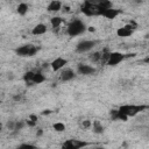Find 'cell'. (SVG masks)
Instances as JSON below:
<instances>
[{"mask_svg":"<svg viewBox=\"0 0 149 149\" xmlns=\"http://www.w3.org/2000/svg\"><path fill=\"white\" fill-rule=\"evenodd\" d=\"M68 64V59L66 58H63V57H61V56H58V57H56L52 62H51V69H52V71H59V70H62L65 65Z\"/></svg>","mask_w":149,"mask_h":149,"instance_id":"obj_8","label":"cell"},{"mask_svg":"<svg viewBox=\"0 0 149 149\" xmlns=\"http://www.w3.org/2000/svg\"><path fill=\"white\" fill-rule=\"evenodd\" d=\"M121 14V10L120 9H116V8H108V9H106L104 13H102V15L101 16H104V17H106V19H108V20H113V19H115L118 15H120Z\"/></svg>","mask_w":149,"mask_h":149,"instance_id":"obj_12","label":"cell"},{"mask_svg":"<svg viewBox=\"0 0 149 149\" xmlns=\"http://www.w3.org/2000/svg\"><path fill=\"white\" fill-rule=\"evenodd\" d=\"M77 72L79 74H83V76H90V74H93L95 72V69L91 65H87V64H78Z\"/></svg>","mask_w":149,"mask_h":149,"instance_id":"obj_10","label":"cell"},{"mask_svg":"<svg viewBox=\"0 0 149 149\" xmlns=\"http://www.w3.org/2000/svg\"><path fill=\"white\" fill-rule=\"evenodd\" d=\"M80 10L86 16H100V10L98 8V5L90 0H85L81 3Z\"/></svg>","mask_w":149,"mask_h":149,"instance_id":"obj_3","label":"cell"},{"mask_svg":"<svg viewBox=\"0 0 149 149\" xmlns=\"http://www.w3.org/2000/svg\"><path fill=\"white\" fill-rule=\"evenodd\" d=\"M88 30L90 31H94V27H88Z\"/></svg>","mask_w":149,"mask_h":149,"instance_id":"obj_32","label":"cell"},{"mask_svg":"<svg viewBox=\"0 0 149 149\" xmlns=\"http://www.w3.org/2000/svg\"><path fill=\"white\" fill-rule=\"evenodd\" d=\"M97 44V41H92V40H83L80 41L77 45H76V51L78 54H84L90 50H92Z\"/></svg>","mask_w":149,"mask_h":149,"instance_id":"obj_7","label":"cell"},{"mask_svg":"<svg viewBox=\"0 0 149 149\" xmlns=\"http://www.w3.org/2000/svg\"><path fill=\"white\" fill-rule=\"evenodd\" d=\"M86 24L84 23V21L79 20V19H74L72 20L69 24H68V28H66V33L69 36L71 37H76V36H79L81 35L85 30H86Z\"/></svg>","mask_w":149,"mask_h":149,"instance_id":"obj_1","label":"cell"},{"mask_svg":"<svg viewBox=\"0 0 149 149\" xmlns=\"http://www.w3.org/2000/svg\"><path fill=\"white\" fill-rule=\"evenodd\" d=\"M146 108H148L144 105H133V104H126L119 107V111L122 112L125 115H127L128 118H133L135 115H137L140 112L144 111Z\"/></svg>","mask_w":149,"mask_h":149,"instance_id":"obj_2","label":"cell"},{"mask_svg":"<svg viewBox=\"0 0 149 149\" xmlns=\"http://www.w3.org/2000/svg\"><path fill=\"white\" fill-rule=\"evenodd\" d=\"M34 71H28L23 74V80L27 85H34L33 84V78H34Z\"/></svg>","mask_w":149,"mask_h":149,"instance_id":"obj_19","label":"cell"},{"mask_svg":"<svg viewBox=\"0 0 149 149\" xmlns=\"http://www.w3.org/2000/svg\"><path fill=\"white\" fill-rule=\"evenodd\" d=\"M19 148H20V149H34L35 146H33V144H28V143H23V144H20Z\"/></svg>","mask_w":149,"mask_h":149,"instance_id":"obj_26","label":"cell"},{"mask_svg":"<svg viewBox=\"0 0 149 149\" xmlns=\"http://www.w3.org/2000/svg\"><path fill=\"white\" fill-rule=\"evenodd\" d=\"M111 118H112L113 120H121V121H127V120L129 119L127 115H125L122 112H120L119 108L111 111Z\"/></svg>","mask_w":149,"mask_h":149,"instance_id":"obj_15","label":"cell"},{"mask_svg":"<svg viewBox=\"0 0 149 149\" xmlns=\"http://www.w3.org/2000/svg\"><path fill=\"white\" fill-rule=\"evenodd\" d=\"M63 22H64V19H62L61 16H54L50 20V23H51L52 28H58Z\"/></svg>","mask_w":149,"mask_h":149,"instance_id":"obj_21","label":"cell"},{"mask_svg":"<svg viewBox=\"0 0 149 149\" xmlns=\"http://www.w3.org/2000/svg\"><path fill=\"white\" fill-rule=\"evenodd\" d=\"M29 119H31V120H34V121H37V116L34 115V114H31V115L29 116Z\"/></svg>","mask_w":149,"mask_h":149,"instance_id":"obj_28","label":"cell"},{"mask_svg":"<svg viewBox=\"0 0 149 149\" xmlns=\"http://www.w3.org/2000/svg\"><path fill=\"white\" fill-rule=\"evenodd\" d=\"M74 77H76V73L72 69H64V70H62V72L59 74V78L62 81H70Z\"/></svg>","mask_w":149,"mask_h":149,"instance_id":"obj_11","label":"cell"},{"mask_svg":"<svg viewBox=\"0 0 149 149\" xmlns=\"http://www.w3.org/2000/svg\"><path fill=\"white\" fill-rule=\"evenodd\" d=\"M135 29H136V23H135L134 21H132V22H129L128 24L118 28L116 35H118L119 37H129V36L133 35V33H134Z\"/></svg>","mask_w":149,"mask_h":149,"instance_id":"obj_6","label":"cell"},{"mask_svg":"<svg viewBox=\"0 0 149 149\" xmlns=\"http://www.w3.org/2000/svg\"><path fill=\"white\" fill-rule=\"evenodd\" d=\"M37 51H38V48L33 44H24V45L19 47L15 50V52L21 57H33L36 55Z\"/></svg>","mask_w":149,"mask_h":149,"instance_id":"obj_4","label":"cell"},{"mask_svg":"<svg viewBox=\"0 0 149 149\" xmlns=\"http://www.w3.org/2000/svg\"><path fill=\"white\" fill-rule=\"evenodd\" d=\"M37 130H38V132H37V133H36V134H37V135H38V136H40V135H42V133H43V132H42V129H41V128H40V129H37Z\"/></svg>","mask_w":149,"mask_h":149,"instance_id":"obj_30","label":"cell"},{"mask_svg":"<svg viewBox=\"0 0 149 149\" xmlns=\"http://www.w3.org/2000/svg\"><path fill=\"white\" fill-rule=\"evenodd\" d=\"M126 57H128V55L123 54V52H120V51H112L109 52V56H108V59L106 62L107 65L109 66H116L118 64H120Z\"/></svg>","mask_w":149,"mask_h":149,"instance_id":"obj_5","label":"cell"},{"mask_svg":"<svg viewBox=\"0 0 149 149\" xmlns=\"http://www.w3.org/2000/svg\"><path fill=\"white\" fill-rule=\"evenodd\" d=\"M47 9L48 12L50 13H56V12H59L62 9V2L59 0H51L49 2V5L47 6Z\"/></svg>","mask_w":149,"mask_h":149,"instance_id":"obj_13","label":"cell"},{"mask_svg":"<svg viewBox=\"0 0 149 149\" xmlns=\"http://www.w3.org/2000/svg\"><path fill=\"white\" fill-rule=\"evenodd\" d=\"M16 12H17L19 15L24 16V15L28 13V5H27L26 2H20V3L17 5V7H16Z\"/></svg>","mask_w":149,"mask_h":149,"instance_id":"obj_17","label":"cell"},{"mask_svg":"<svg viewBox=\"0 0 149 149\" xmlns=\"http://www.w3.org/2000/svg\"><path fill=\"white\" fill-rule=\"evenodd\" d=\"M97 5H98V8H99V10H100V16L102 15V13H104L106 9L112 8V2H111L109 0H102V1L98 2Z\"/></svg>","mask_w":149,"mask_h":149,"instance_id":"obj_16","label":"cell"},{"mask_svg":"<svg viewBox=\"0 0 149 149\" xmlns=\"http://www.w3.org/2000/svg\"><path fill=\"white\" fill-rule=\"evenodd\" d=\"M52 128H54V130H56V132H58V133H62V132L65 130V125H64L63 122L58 121V122H55V123L52 125Z\"/></svg>","mask_w":149,"mask_h":149,"instance_id":"obj_22","label":"cell"},{"mask_svg":"<svg viewBox=\"0 0 149 149\" xmlns=\"http://www.w3.org/2000/svg\"><path fill=\"white\" fill-rule=\"evenodd\" d=\"M47 26L44 23H37L33 29H31V34L37 36V35H43L47 33Z\"/></svg>","mask_w":149,"mask_h":149,"instance_id":"obj_14","label":"cell"},{"mask_svg":"<svg viewBox=\"0 0 149 149\" xmlns=\"http://www.w3.org/2000/svg\"><path fill=\"white\" fill-rule=\"evenodd\" d=\"M23 126H24V122L23 121H15V125H14V129L13 130H20V129H22Z\"/></svg>","mask_w":149,"mask_h":149,"instance_id":"obj_25","label":"cell"},{"mask_svg":"<svg viewBox=\"0 0 149 149\" xmlns=\"http://www.w3.org/2000/svg\"><path fill=\"white\" fill-rule=\"evenodd\" d=\"M101 56H102V54L97 51V52H93V55H91V59L93 62H99V61H101Z\"/></svg>","mask_w":149,"mask_h":149,"instance_id":"obj_23","label":"cell"},{"mask_svg":"<svg viewBox=\"0 0 149 149\" xmlns=\"http://www.w3.org/2000/svg\"><path fill=\"white\" fill-rule=\"evenodd\" d=\"M27 125H29V126H35L36 125V121H34V120H31V119H28V121H27Z\"/></svg>","mask_w":149,"mask_h":149,"instance_id":"obj_27","label":"cell"},{"mask_svg":"<svg viewBox=\"0 0 149 149\" xmlns=\"http://www.w3.org/2000/svg\"><path fill=\"white\" fill-rule=\"evenodd\" d=\"M43 81H45L44 74H43L42 72H40V71L35 72V73H34V78H33V84H41V83H43Z\"/></svg>","mask_w":149,"mask_h":149,"instance_id":"obj_18","label":"cell"},{"mask_svg":"<svg viewBox=\"0 0 149 149\" xmlns=\"http://www.w3.org/2000/svg\"><path fill=\"white\" fill-rule=\"evenodd\" d=\"M90 1H92V2H94V3H98V2H100V1H102V0H90Z\"/></svg>","mask_w":149,"mask_h":149,"instance_id":"obj_31","label":"cell"},{"mask_svg":"<svg viewBox=\"0 0 149 149\" xmlns=\"http://www.w3.org/2000/svg\"><path fill=\"white\" fill-rule=\"evenodd\" d=\"M80 127L81 128H90V127H92V121L91 120H83L81 122H80Z\"/></svg>","mask_w":149,"mask_h":149,"instance_id":"obj_24","label":"cell"},{"mask_svg":"<svg viewBox=\"0 0 149 149\" xmlns=\"http://www.w3.org/2000/svg\"><path fill=\"white\" fill-rule=\"evenodd\" d=\"M50 112H51V111L47 109V111H43V113H42V114H44V115H45V114H50Z\"/></svg>","mask_w":149,"mask_h":149,"instance_id":"obj_29","label":"cell"},{"mask_svg":"<svg viewBox=\"0 0 149 149\" xmlns=\"http://www.w3.org/2000/svg\"><path fill=\"white\" fill-rule=\"evenodd\" d=\"M92 128H93V132L95 134H101L104 132V126L98 120H95V121L92 122Z\"/></svg>","mask_w":149,"mask_h":149,"instance_id":"obj_20","label":"cell"},{"mask_svg":"<svg viewBox=\"0 0 149 149\" xmlns=\"http://www.w3.org/2000/svg\"><path fill=\"white\" fill-rule=\"evenodd\" d=\"M85 146H86V142H83L79 140H69L65 143H63L62 147L66 148V149H79V148H83Z\"/></svg>","mask_w":149,"mask_h":149,"instance_id":"obj_9","label":"cell"}]
</instances>
